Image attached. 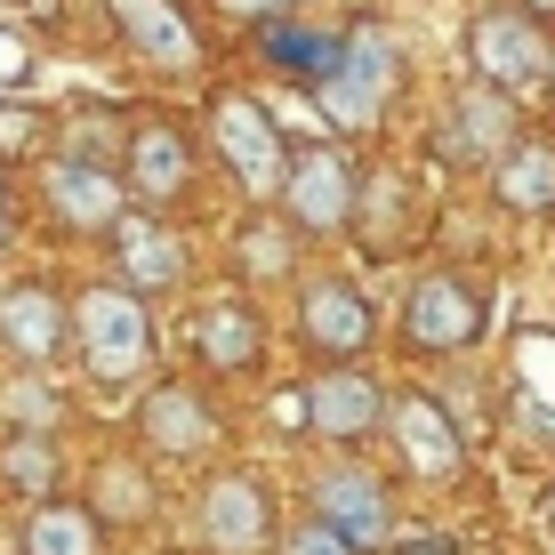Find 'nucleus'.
I'll list each match as a JSON object with an SVG mask.
<instances>
[{"label":"nucleus","mask_w":555,"mask_h":555,"mask_svg":"<svg viewBox=\"0 0 555 555\" xmlns=\"http://www.w3.org/2000/svg\"><path fill=\"white\" fill-rule=\"evenodd\" d=\"M467 56H475V73L491 81V98H524V89H540L547 81V25L540 16H524V9H483L475 16V33H467Z\"/></svg>","instance_id":"nucleus-6"},{"label":"nucleus","mask_w":555,"mask_h":555,"mask_svg":"<svg viewBox=\"0 0 555 555\" xmlns=\"http://www.w3.org/2000/svg\"><path fill=\"white\" fill-rule=\"evenodd\" d=\"M138 435L153 451H169V459H202L218 443V411H209L194 387H153L145 411H138Z\"/></svg>","instance_id":"nucleus-19"},{"label":"nucleus","mask_w":555,"mask_h":555,"mask_svg":"<svg viewBox=\"0 0 555 555\" xmlns=\"http://www.w3.org/2000/svg\"><path fill=\"white\" fill-rule=\"evenodd\" d=\"M209 145H218V162L234 169L242 194H282V169H291V138H282V121L266 113V98H242V89H225L218 105H209Z\"/></svg>","instance_id":"nucleus-4"},{"label":"nucleus","mask_w":555,"mask_h":555,"mask_svg":"<svg viewBox=\"0 0 555 555\" xmlns=\"http://www.w3.org/2000/svg\"><path fill=\"white\" fill-rule=\"evenodd\" d=\"M73 338V314L65 298L49 291V282H9L0 291V354L16 362V371H49L56 354H65Z\"/></svg>","instance_id":"nucleus-12"},{"label":"nucleus","mask_w":555,"mask_h":555,"mask_svg":"<svg viewBox=\"0 0 555 555\" xmlns=\"http://www.w3.org/2000/svg\"><path fill=\"white\" fill-rule=\"evenodd\" d=\"M491 322V291L475 274H459V266H443V274H418L411 298H403V347L411 354H467L475 338H483Z\"/></svg>","instance_id":"nucleus-2"},{"label":"nucleus","mask_w":555,"mask_h":555,"mask_svg":"<svg viewBox=\"0 0 555 555\" xmlns=\"http://www.w3.org/2000/svg\"><path fill=\"white\" fill-rule=\"evenodd\" d=\"M194 178H202V153L185 145V129L138 121L121 138V185H138V202H185Z\"/></svg>","instance_id":"nucleus-13"},{"label":"nucleus","mask_w":555,"mask_h":555,"mask_svg":"<svg viewBox=\"0 0 555 555\" xmlns=\"http://www.w3.org/2000/svg\"><path fill=\"white\" fill-rule=\"evenodd\" d=\"M547 89H555V56H547Z\"/></svg>","instance_id":"nucleus-35"},{"label":"nucleus","mask_w":555,"mask_h":555,"mask_svg":"<svg viewBox=\"0 0 555 555\" xmlns=\"http://www.w3.org/2000/svg\"><path fill=\"white\" fill-rule=\"evenodd\" d=\"M73 331H81V371L98 378V387H129V378L162 354V347H153L145 298H129V291H81Z\"/></svg>","instance_id":"nucleus-3"},{"label":"nucleus","mask_w":555,"mask_h":555,"mask_svg":"<svg viewBox=\"0 0 555 555\" xmlns=\"http://www.w3.org/2000/svg\"><path fill=\"white\" fill-rule=\"evenodd\" d=\"M403 209H411V185L395 178V169H371V178H354V209H347V225L362 218V242H371V258H395L403 250Z\"/></svg>","instance_id":"nucleus-22"},{"label":"nucleus","mask_w":555,"mask_h":555,"mask_svg":"<svg viewBox=\"0 0 555 555\" xmlns=\"http://www.w3.org/2000/svg\"><path fill=\"white\" fill-rule=\"evenodd\" d=\"M354 209V162L338 145H291V169H282V225L298 242L347 234Z\"/></svg>","instance_id":"nucleus-5"},{"label":"nucleus","mask_w":555,"mask_h":555,"mask_svg":"<svg viewBox=\"0 0 555 555\" xmlns=\"http://www.w3.org/2000/svg\"><path fill=\"white\" fill-rule=\"evenodd\" d=\"M25 65H33L25 41H0V81H25Z\"/></svg>","instance_id":"nucleus-32"},{"label":"nucleus","mask_w":555,"mask_h":555,"mask_svg":"<svg viewBox=\"0 0 555 555\" xmlns=\"http://www.w3.org/2000/svg\"><path fill=\"white\" fill-rule=\"evenodd\" d=\"M258 49H266L274 73H291V81H306V89H322V73L338 65V33L331 25H291V16H266Z\"/></svg>","instance_id":"nucleus-21"},{"label":"nucleus","mask_w":555,"mask_h":555,"mask_svg":"<svg viewBox=\"0 0 555 555\" xmlns=\"http://www.w3.org/2000/svg\"><path fill=\"white\" fill-rule=\"evenodd\" d=\"M515 145V105L491 98V89H459V105L443 113V129H435V153H443L451 169H483L500 162Z\"/></svg>","instance_id":"nucleus-16"},{"label":"nucleus","mask_w":555,"mask_h":555,"mask_svg":"<svg viewBox=\"0 0 555 555\" xmlns=\"http://www.w3.org/2000/svg\"><path fill=\"white\" fill-rule=\"evenodd\" d=\"M491 194H500V209L547 218L555 209V145L547 138H515L500 162H491Z\"/></svg>","instance_id":"nucleus-20"},{"label":"nucleus","mask_w":555,"mask_h":555,"mask_svg":"<svg viewBox=\"0 0 555 555\" xmlns=\"http://www.w3.org/2000/svg\"><path fill=\"white\" fill-rule=\"evenodd\" d=\"M41 138H49V113H33V105H0V162L33 153Z\"/></svg>","instance_id":"nucleus-29"},{"label":"nucleus","mask_w":555,"mask_h":555,"mask_svg":"<svg viewBox=\"0 0 555 555\" xmlns=\"http://www.w3.org/2000/svg\"><path fill=\"white\" fill-rule=\"evenodd\" d=\"M81 507L98 515V524H145V515H153V483H145L138 467H129V459H105Z\"/></svg>","instance_id":"nucleus-26"},{"label":"nucleus","mask_w":555,"mask_h":555,"mask_svg":"<svg viewBox=\"0 0 555 555\" xmlns=\"http://www.w3.org/2000/svg\"><path fill=\"white\" fill-rule=\"evenodd\" d=\"M113 25H121V41L145 56V65H169V73H185L202 56V33L185 25V9L178 0H113Z\"/></svg>","instance_id":"nucleus-18"},{"label":"nucleus","mask_w":555,"mask_h":555,"mask_svg":"<svg viewBox=\"0 0 555 555\" xmlns=\"http://www.w3.org/2000/svg\"><path fill=\"white\" fill-rule=\"evenodd\" d=\"M194 362L202 371H218V378H242V371H258V354H266V314L250 298H218V306H202L194 314Z\"/></svg>","instance_id":"nucleus-17"},{"label":"nucleus","mask_w":555,"mask_h":555,"mask_svg":"<svg viewBox=\"0 0 555 555\" xmlns=\"http://www.w3.org/2000/svg\"><path fill=\"white\" fill-rule=\"evenodd\" d=\"M547 524H555V507H547Z\"/></svg>","instance_id":"nucleus-36"},{"label":"nucleus","mask_w":555,"mask_h":555,"mask_svg":"<svg viewBox=\"0 0 555 555\" xmlns=\"http://www.w3.org/2000/svg\"><path fill=\"white\" fill-rule=\"evenodd\" d=\"M395 555H459L451 531H411V540H395Z\"/></svg>","instance_id":"nucleus-31"},{"label":"nucleus","mask_w":555,"mask_h":555,"mask_svg":"<svg viewBox=\"0 0 555 555\" xmlns=\"http://www.w3.org/2000/svg\"><path fill=\"white\" fill-rule=\"evenodd\" d=\"M56 435H9L0 443V491L16 500H56Z\"/></svg>","instance_id":"nucleus-25"},{"label":"nucleus","mask_w":555,"mask_h":555,"mask_svg":"<svg viewBox=\"0 0 555 555\" xmlns=\"http://www.w3.org/2000/svg\"><path fill=\"white\" fill-rule=\"evenodd\" d=\"M378 427H395V459L418 483H459L467 475V435H459V418L435 395H395Z\"/></svg>","instance_id":"nucleus-8"},{"label":"nucleus","mask_w":555,"mask_h":555,"mask_svg":"<svg viewBox=\"0 0 555 555\" xmlns=\"http://www.w3.org/2000/svg\"><path fill=\"white\" fill-rule=\"evenodd\" d=\"M25 555H105V524L81 500H41L25 524Z\"/></svg>","instance_id":"nucleus-23"},{"label":"nucleus","mask_w":555,"mask_h":555,"mask_svg":"<svg viewBox=\"0 0 555 555\" xmlns=\"http://www.w3.org/2000/svg\"><path fill=\"white\" fill-rule=\"evenodd\" d=\"M234 266H242V282H291L298 274V234L282 218H250L234 234Z\"/></svg>","instance_id":"nucleus-24"},{"label":"nucleus","mask_w":555,"mask_h":555,"mask_svg":"<svg viewBox=\"0 0 555 555\" xmlns=\"http://www.w3.org/2000/svg\"><path fill=\"white\" fill-rule=\"evenodd\" d=\"M49 209H56L65 234H113L121 209H129V185H121V169H89V162L56 153L49 162Z\"/></svg>","instance_id":"nucleus-15"},{"label":"nucleus","mask_w":555,"mask_h":555,"mask_svg":"<svg viewBox=\"0 0 555 555\" xmlns=\"http://www.w3.org/2000/svg\"><path fill=\"white\" fill-rule=\"evenodd\" d=\"M0 258H9V185H0Z\"/></svg>","instance_id":"nucleus-34"},{"label":"nucleus","mask_w":555,"mask_h":555,"mask_svg":"<svg viewBox=\"0 0 555 555\" xmlns=\"http://www.w3.org/2000/svg\"><path fill=\"white\" fill-rule=\"evenodd\" d=\"M0 411H9V435H49V427H56V403H49V387H33V378H25V387H9V395H0Z\"/></svg>","instance_id":"nucleus-28"},{"label":"nucleus","mask_w":555,"mask_h":555,"mask_svg":"<svg viewBox=\"0 0 555 555\" xmlns=\"http://www.w3.org/2000/svg\"><path fill=\"white\" fill-rule=\"evenodd\" d=\"M194 531H202L209 555H258L274 540V491H266L250 467L218 475V483L202 491V507H194Z\"/></svg>","instance_id":"nucleus-10"},{"label":"nucleus","mask_w":555,"mask_h":555,"mask_svg":"<svg viewBox=\"0 0 555 555\" xmlns=\"http://www.w3.org/2000/svg\"><path fill=\"white\" fill-rule=\"evenodd\" d=\"M298 338H306V354H322V362H354L362 347L378 338V314H371V298L354 291V282H306L298 291Z\"/></svg>","instance_id":"nucleus-11"},{"label":"nucleus","mask_w":555,"mask_h":555,"mask_svg":"<svg viewBox=\"0 0 555 555\" xmlns=\"http://www.w3.org/2000/svg\"><path fill=\"white\" fill-rule=\"evenodd\" d=\"M314 524L331 531V540H347L354 555L395 547V491H387V475H371V467H331V475L314 483Z\"/></svg>","instance_id":"nucleus-7"},{"label":"nucleus","mask_w":555,"mask_h":555,"mask_svg":"<svg viewBox=\"0 0 555 555\" xmlns=\"http://www.w3.org/2000/svg\"><path fill=\"white\" fill-rule=\"evenodd\" d=\"M395 89H403V49H395V33L378 25V16H354V25L338 33V65L322 73L314 105L331 113V129H371L378 113L395 105Z\"/></svg>","instance_id":"nucleus-1"},{"label":"nucleus","mask_w":555,"mask_h":555,"mask_svg":"<svg viewBox=\"0 0 555 555\" xmlns=\"http://www.w3.org/2000/svg\"><path fill=\"white\" fill-rule=\"evenodd\" d=\"M282 555H354V547L331 540L322 524H298V531H282Z\"/></svg>","instance_id":"nucleus-30"},{"label":"nucleus","mask_w":555,"mask_h":555,"mask_svg":"<svg viewBox=\"0 0 555 555\" xmlns=\"http://www.w3.org/2000/svg\"><path fill=\"white\" fill-rule=\"evenodd\" d=\"M298 418L322 435V443H371L378 418H387V387L354 362H322L314 387L298 395Z\"/></svg>","instance_id":"nucleus-9"},{"label":"nucleus","mask_w":555,"mask_h":555,"mask_svg":"<svg viewBox=\"0 0 555 555\" xmlns=\"http://www.w3.org/2000/svg\"><path fill=\"white\" fill-rule=\"evenodd\" d=\"M515 9H524V16H540V25H547V16H555V0H515Z\"/></svg>","instance_id":"nucleus-33"},{"label":"nucleus","mask_w":555,"mask_h":555,"mask_svg":"<svg viewBox=\"0 0 555 555\" xmlns=\"http://www.w3.org/2000/svg\"><path fill=\"white\" fill-rule=\"evenodd\" d=\"M113 258H121V282H129V298H162V291H185V274H194L185 242L169 234L162 218H145V209H121V225H113Z\"/></svg>","instance_id":"nucleus-14"},{"label":"nucleus","mask_w":555,"mask_h":555,"mask_svg":"<svg viewBox=\"0 0 555 555\" xmlns=\"http://www.w3.org/2000/svg\"><path fill=\"white\" fill-rule=\"evenodd\" d=\"M515 411L555 443V338H531L524 347V395H515Z\"/></svg>","instance_id":"nucleus-27"}]
</instances>
